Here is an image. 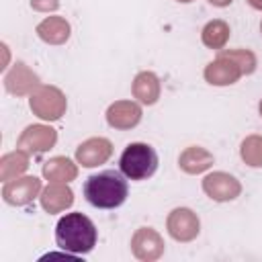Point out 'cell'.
Wrapping results in <instances>:
<instances>
[{"instance_id":"6da1fadb","label":"cell","mask_w":262,"mask_h":262,"mask_svg":"<svg viewBox=\"0 0 262 262\" xmlns=\"http://www.w3.org/2000/svg\"><path fill=\"white\" fill-rule=\"evenodd\" d=\"M127 192H129V186H127L125 174L117 170H104V172L92 174L84 182V196L96 209L121 207L127 199Z\"/></svg>"},{"instance_id":"7a4b0ae2","label":"cell","mask_w":262,"mask_h":262,"mask_svg":"<svg viewBox=\"0 0 262 262\" xmlns=\"http://www.w3.org/2000/svg\"><path fill=\"white\" fill-rule=\"evenodd\" d=\"M55 242L72 254H86L96 246V227L82 213H68L55 225Z\"/></svg>"},{"instance_id":"3957f363","label":"cell","mask_w":262,"mask_h":262,"mask_svg":"<svg viewBox=\"0 0 262 262\" xmlns=\"http://www.w3.org/2000/svg\"><path fill=\"white\" fill-rule=\"evenodd\" d=\"M119 168L129 180H145L158 170V154L147 143H129L121 154Z\"/></svg>"},{"instance_id":"277c9868","label":"cell","mask_w":262,"mask_h":262,"mask_svg":"<svg viewBox=\"0 0 262 262\" xmlns=\"http://www.w3.org/2000/svg\"><path fill=\"white\" fill-rule=\"evenodd\" d=\"M31 111L45 121H57L66 113V96L55 86H37L31 94Z\"/></svg>"},{"instance_id":"5b68a950","label":"cell","mask_w":262,"mask_h":262,"mask_svg":"<svg viewBox=\"0 0 262 262\" xmlns=\"http://www.w3.org/2000/svg\"><path fill=\"white\" fill-rule=\"evenodd\" d=\"M55 141H57L55 129H51L47 125H31L20 133L16 147L27 154H41V151H47L49 147H53Z\"/></svg>"},{"instance_id":"8992f818","label":"cell","mask_w":262,"mask_h":262,"mask_svg":"<svg viewBox=\"0 0 262 262\" xmlns=\"http://www.w3.org/2000/svg\"><path fill=\"white\" fill-rule=\"evenodd\" d=\"M41 190V180L37 176H23L8 180L2 188V196L8 205H29Z\"/></svg>"},{"instance_id":"52a82bcc","label":"cell","mask_w":262,"mask_h":262,"mask_svg":"<svg viewBox=\"0 0 262 262\" xmlns=\"http://www.w3.org/2000/svg\"><path fill=\"white\" fill-rule=\"evenodd\" d=\"M203 190L213 199V201H233L242 192V184L227 172H213L205 176L203 180Z\"/></svg>"},{"instance_id":"ba28073f","label":"cell","mask_w":262,"mask_h":262,"mask_svg":"<svg viewBox=\"0 0 262 262\" xmlns=\"http://www.w3.org/2000/svg\"><path fill=\"white\" fill-rule=\"evenodd\" d=\"M168 231L178 242H190L199 235V217L190 209H174L168 215Z\"/></svg>"},{"instance_id":"9c48e42d","label":"cell","mask_w":262,"mask_h":262,"mask_svg":"<svg viewBox=\"0 0 262 262\" xmlns=\"http://www.w3.org/2000/svg\"><path fill=\"white\" fill-rule=\"evenodd\" d=\"M131 250L139 260H158L164 252V239L160 237V233L151 227H141L135 231L133 239H131Z\"/></svg>"},{"instance_id":"30bf717a","label":"cell","mask_w":262,"mask_h":262,"mask_svg":"<svg viewBox=\"0 0 262 262\" xmlns=\"http://www.w3.org/2000/svg\"><path fill=\"white\" fill-rule=\"evenodd\" d=\"M113 154V145L108 139L104 137H90L84 143L78 145L76 149V160L86 166V168H94L98 164H104Z\"/></svg>"},{"instance_id":"8fae6325","label":"cell","mask_w":262,"mask_h":262,"mask_svg":"<svg viewBox=\"0 0 262 262\" xmlns=\"http://www.w3.org/2000/svg\"><path fill=\"white\" fill-rule=\"evenodd\" d=\"M239 76H244L242 70H239V66L233 59L225 57V55H219L215 61H211L205 68V80L209 84H215V86L233 84V82L239 80Z\"/></svg>"},{"instance_id":"7c38bea8","label":"cell","mask_w":262,"mask_h":262,"mask_svg":"<svg viewBox=\"0 0 262 262\" xmlns=\"http://www.w3.org/2000/svg\"><path fill=\"white\" fill-rule=\"evenodd\" d=\"M141 108L131 100H117L106 111V121L115 129H131L139 123Z\"/></svg>"},{"instance_id":"4fadbf2b","label":"cell","mask_w":262,"mask_h":262,"mask_svg":"<svg viewBox=\"0 0 262 262\" xmlns=\"http://www.w3.org/2000/svg\"><path fill=\"white\" fill-rule=\"evenodd\" d=\"M4 86H6L8 92H12L16 96H23V94H29L33 88L39 86V78L23 61H16L14 68L4 78Z\"/></svg>"},{"instance_id":"5bb4252c","label":"cell","mask_w":262,"mask_h":262,"mask_svg":"<svg viewBox=\"0 0 262 262\" xmlns=\"http://www.w3.org/2000/svg\"><path fill=\"white\" fill-rule=\"evenodd\" d=\"M74 203V192L66 186V182H51L41 194V207L47 213H59Z\"/></svg>"},{"instance_id":"9a60e30c","label":"cell","mask_w":262,"mask_h":262,"mask_svg":"<svg viewBox=\"0 0 262 262\" xmlns=\"http://www.w3.org/2000/svg\"><path fill=\"white\" fill-rule=\"evenodd\" d=\"M37 35L51 45H61L70 37V25L61 16H47L37 25Z\"/></svg>"},{"instance_id":"2e32d148","label":"cell","mask_w":262,"mask_h":262,"mask_svg":"<svg viewBox=\"0 0 262 262\" xmlns=\"http://www.w3.org/2000/svg\"><path fill=\"white\" fill-rule=\"evenodd\" d=\"M178 166L186 174H201L213 166V154H209L207 149H203L199 145L186 147L178 158Z\"/></svg>"},{"instance_id":"e0dca14e","label":"cell","mask_w":262,"mask_h":262,"mask_svg":"<svg viewBox=\"0 0 262 262\" xmlns=\"http://www.w3.org/2000/svg\"><path fill=\"white\" fill-rule=\"evenodd\" d=\"M133 96L143 104H154L160 98V80L154 72H141L133 80Z\"/></svg>"},{"instance_id":"ac0fdd59","label":"cell","mask_w":262,"mask_h":262,"mask_svg":"<svg viewBox=\"0 0 262 262\" xmlns=\"http://www.w3.org/2000/svg\"><path fill=\"white\" fill-rule=\"evenodd\" d=\"M43 176L49 182H70L78 176V168L72 160L57 156V158H51L43 164Z\"/></svg>"},{"instance_id":"d6986e66","label":"cell","mask_w":262,"mask_h":262,"mask_svg":"<svg viewBox=\"0 0 262 262\" xmlns=\"http://www.w3.org/2000/svg\"><path fill=\"white\" fill-rule=\"evenodd\" d=\"M27 168H29V154L23 149L10 151V154L2 156V160H0V180H4V182L14 180Z\"/></svg>"},{"instance_id":"ffe728a7","label":"cell","mask_w":262,"mask_h":262,"mask_svg":"<svg viewBox=\"0 0 262 262\" xmlns=\"http://www.w3.org/2000/svg\"><path fill=\"white\" fill-rule=\"evenodd\" d=\"M229 39V25L225 20H211L203 29V43L211 49H221Z\"/></svg>"},{"instance_id":"44dd1931","label":"cell","mask_w":262,"mask_h":262,"mask_svg":"<svg viewBox=\"0 0 262 262\" xmlns=\"http://www.w3.org/2000/svg\"><path fill=\"white\" fill-rule=\"evenodd\" d=\"M242 160L252 166V168H260L262 166V137L260 135H250L242 141Z\"/></svg>"},{"instance_id":"7402d4cb","label":"cell","mask_w":262,"mask_h":262,"mask_svg":"<svg viewBox=\"0 0 262 262\" xmlns=\"http://www.w3.org/2000/svg\"><path fill=\"white\" fill-rule=\"evenodd\" d=\"M219 55H225V57L233 59L239 66L242 74H252L256 70V55L248 49H229V51H221Z\"/></svg>"},{"instance_id":"603a6c76","label":"cell","mask_w":262,"mask_h":262,"mask_svg":"<svg viewBox=\"0 0 262 262\" xmlns=\"http://www.w3.org/2000/svg\"><path fill=\"white\" fill-rule=\"evenodd\" d=\"M31 6L39 12H49V10H55L59 2L57 0H31Z\"/></svg>"},{"instance_id":"cb8c5ba5","label":"cell","mask_w":262,"mask_h":262,"mask_svg":"<svg viewBox=\"0 0 262 262\" xmlns=\"http://www.w3.org/2000/svg\"><path fill=\"white\" fill-rule=\"evenodd\" d=\"M213 6H227V4H231V0H209Z\"/></svg>"},{"instance_id":"d4e9b609","label":"cell","mask_w":262,"mask_h":262,"mask_svg":"<svg viewBox=\"0 0 262 262\" xmlns=\"http://www.w3.org/2000/svg\"><path fill=\"white\" fill-rule=\"evenodd\" d=\"M248 2H250V6H254V8L262 10V0H248Z\"/></svg>"},{"instance_id":"484cf974","label":"cell","mask_w":262,"mask_h":262,"mask_svg":"<svg viewBox=\"0 0 262 262\" xmlns=\"http://www.w3.org/2000/svg\"><path fill=\"white\" fill-rule=\"evenodd\" d=\"M260 115H262V100H260Z\"/></svg>"},{"instance_id":"4316f807","label":"cell","mask_w":262,"mask_h":262,"mask_svg":"<svg viewBox=\"0 0 262 262\" xmlns=\"http://www.w3.org/2000/svg\"><path fill=\"white\" fill-rule=\"evenodd\" d=\"M178 2H192V0H178Z\"/></svg>"},{"instance_id":"83f0119b","label":"cell","mask_w":262,"mask_h":262,"mask_svg":"<svg viewBox=\"0 0 262 262\" xmlns=\"http://www.w3.org/2000/svg\"><path fill=\"white\" fill-rule=\"evenodd\" d=\"M260 31H262V25H260Z\"/></svg>"}]
</instances>
